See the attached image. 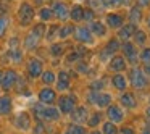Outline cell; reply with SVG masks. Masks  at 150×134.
<instances>
[{
	"label": "cell",
	"instance_id": "1",
	"mask_svg": "<svg viewBox=\"0 0 150 134\" xmlns=\"http://www.w3.org/2000/svg\"><path fill=\"white\" fill-rule=\"evenodd\" d=\"M44 33H45V24H37L36 28L33 29V33L29 34V36L26 37V40H24V45H26V49H34V47L39 44L40 37H44Z\"/></svg>",
	"mask_w": 150,
	"mask_h": 134
},
{
	"label": "cell",
	"instance_id": "2",
	"mask_svg": "<svg viewBox=\"0 0 150 134\" xmlns=\"http://www.w3.org/2000/svg\"><path fill=\"white\" fill-rule=\"evenodd\" d=\"M34 111L37 113V116L42 118V120H49V121H53V120H58L60 116V111L57 108H52V107H42V105H36L34 107Z\"/></svg>",
	"mask_w": 150,
	"mask_h": 134
},
{
	"label": "cell",
	"instance_id": "3",
	"mask_svg": "<svg viewBox=\"0 0 150 134\" xmlns=\"http://www.w3.org/2000/svg\"><path fill=\"white\" fill-rule=\"evenodd\" d=\"M18 18H20V23L23 24V26H28L34 18V8L31 7L29 4H26V2L21 4L20 11H18Z\"/></svg>",
	"mask_w": 150,
	"mask_h": 134
},
{
	"label": "cell",
	"instance_id": "4",
	"mask_svg": "<svg viewBox=\"0 0 150 134\" xmlns=\"http://www.w3.org/2000/svg\"><path fill=\"white\" fill-rule=\"evenodd\" d=\"M129 79H131V86L134 89H144L147 86V78L144 76V73L139 68H132V71L129 74Z\"/></svg>",
	"mask_w": 150,
	"mask_h": 134
},
{
	"label": "cell",
	"instance_id": "5",
	"mask_svg": "<svg viewBox=\"0 0 150 134\" xmlns=\"http://www.w3.org/2000/svg\"><path fill=\"white\" fill-rule=\"evenodd\" d=\"M89 100L97 107H108L111 102L110 94H103V92H91L89 94Z\"/></svg>",
	"mask_w": 150,
	"mask_h": 134
},
{
	"label": "cell",
	"instance_id": "6",
	"mask_svg": "<svg viewBox=\"0 0 150 134\" xmlns=\"http://www.w3.org/2000/svg\"><path fill=\"white\" fill-rule=\"evenodd\" d=\"M18 81V74L16 71H13V69H8V71L4 73V78H2V87L5 89V91H8V89L13 87V84Z\"/></svg>",
	"mask_w": 150,
	"mask_h": 134
},
{
	"label": "cell",
	"instance_id": "7",
	"mask_svg": "<svg viewBox=\"0 0 150 134\" xmlns=\"http://www.w3.org/2000/svg\"><path fill=\"white\" fill-rule=\"evenodd\" d=\"M28 73H29L31 78H37V76L42 74V62L37 58H33L29 60L28 63Z\"/></svg>",
	"mask_w": 150,
	"mask_h": 134
},
{
	"label": "cell",
	"instance_id": "8",
	"mask_svg": "<svg viewBox=\"0 0 150 134\" xmlns=\"http://www.w3.org/2000/svg\"><path fill=\"white\" fill-rule=\"evenodd\" d=\"M52 13L55 15L58 20H66L69 16V11H68V7H66L63 2H55L53 4V8H52Z\"/></svg>",
	"mask_w": 150,
	"mask_h": 134
},
{
	"label": "cell",
	"instance_id": "9",
	"mask_svg": "<svg viewBox=\"0 0 150 134\" xmlns=\"http://www.w3.org/2000/svg\"><path fill=\"white\" fill-rule=\"evenodd\" d=\"M55 99H57L55 91H53V89H49V87L42 89V91H40V94H39V100H40V104H45V105L53 104V102H55Z\"/></svg>",
	"mask_w": 150,
	"mask_h": 134
},
{
	"label": "cell",
	"instance_id": "10",
	"mask_svg": "<svg viewBox=\"0 0 150 134\" xmlns=\"http://www.w3.org/2000/svg\"><path fill=\"white\" fill-rule=\"evenodd\" d=\"M16 126L20 128V129H23V131H26V129H29L31 128V116H29V113H26V111H23V113H20L16 116Z\"/></svg>",
	"mask_w": 150,
	"mask_h": 134
},
{
	"label": "cell",
	"instance_id": "11",
	"mask_svg": "<svg viewBox=\"0 0 150 134\" xmlns=\"http://www.w3.org/2000/svg\"><path fill=\"white\" fill-rule=\"evenodd\" d=\"M123 50H124V55L127 57V60H129L131 63H137V50H136V47H134V44L124 42Z\"/></svg>",
	"mask_w": 150,
	"mask_h": 134
},
{
	"label": "cell",
	"instance_id": "12",
	"mask_svg": "<svg viewBox=\"0 0 150 134\" xmlns=\"http://www.w3.org/2000/svg\"><path fill=\"white\" fill-rule=\"evenodd\" d=\"M60 105V110L63 111V113H71L73 110H74V99L73 97H62L58 102Z\"/></svg>",
	"mask_w": 150,
	"mask_h": 134
},
{
	"label": "cell",
	"instance_id": "13",
	"mask_svg": "<svg viewBox=\"0 0 150 134\" xmlns=\"http://www.w3.org/2000/svg\"><path fill=\"white\" fill-rule=\"evenodd\" d=\"M74 33H76V39L79 42H84V44L92 42V34L87 28H78V29H74Z\"/></svg>",
	"mask_w": 150,
	"mask_h": 134
},
{
	"label": "cell",
	"instance_id": "14",
	"mask_svg": "<svg viewBox=\"0 0 150 134\" xmlns=\"http://www.w3.org/2000/svg\"><path fill=\"white\" fill-rule=\"evenodd\" d=\"M108 118L111 123H120V121H123V111L116 105H111V107H108Z\"/></svg>",
	"mask_w": 150,
	"mask_h": 134
},
{
	"label": "cell",
	"instance_id": "15",
	"mask_svg": "<svg viewBox=\"0 0 150 134\" xmlns=\"http://www.w3.org/2000/svg\"><path fill=\"white\" fill-rule=\"evenodd\" d=\"M110 68L113 71H123L126 68V60H124V57H113L110 62Z\"/></svg>",
	"mask_w": 150,
	"mask_h": 134
},
{
	"label": "cell",
	"instance_id": "16",
	"mask_svg": "<svg viewBox=\"0 0 150 134\" xmlns=\"http://www.w3.org/2000/svg\"><path fill=\"white\" fill-rule=\"evenodd\" d=\"M134 31H136V26H134V24H126L124 28H121V29H120L118 37H120V39H123V40H127L134 34Z\"/></svg>",
	"mask_w": 150,
	"mask_h": 134
},
{
	"label": "cell",
	"instance_id": "17",
	"mask_svg": "<svg viewBox=\"0 0 150 134\" xmlns=\"http://www.w3.org/2000/svg\"><path fill=\"white\" fill-rule=\"evenodd\" d=\"M107 24L110 28H120L123 24V16L116 13H111V15H107Z\"/></svg>",
	"mask_w": 150,
	"mask_h": 134
},
{
	"label": "cell",
	"instance_id": "18",
	"mask_svg": "<svg viewBox=\"0 0 150 134\" xmlns=\"http://www.w3.org/2000/svg\"><path fill=\"white\" fill-rule=\"evenodd\" d=\"M111 82H113L115 89H118V91H124V89L127 87V81H126V78H124L123 74H116V76H113Z\"/></svg>",
	"mask_w": 150,
	"mask_h": 134
},
{
	"label": "cell",
	"instance_id": "19",
	"mask_svg": "<svg viewBox=\"0 0 150 134\" xmlns=\"http://www.w3.org/2000/svg\"><path fill=\"white\" fill-rule=\"evenodd\" d=\"M57 87H58L60 91H66V89L69 87V76H68V73L62 71L58 74V84H57Z\"/></svg>",
	"mask_w": 150,
	"mask_h": 134
},
{
	"label": "cell",
	"instance_id": "20",
	"mask_svg": "<svg viewBox=\"0 0 150 134\" xmlns=\"http://www.w3.org/2000/svg\"><path fill=\"white\" fill-rule=\"evenodd\" d=\"M121 104L126 108H134L136 107V99H134V95L131 94V92H124V94L121 95Z\"/></svg>",
	"mask_w": 150,
	"mask_h": 134
},
{
	"label": "cell",
	"instance_id": "21",
	"mask_svg": "<svg viewBox=\"0 0 150 134\" xmlns=\"http://www.w3.org/2000/svg\"><path fill=\"white\" fill-rule=\"evenodd\" d=\"M89 31H92L95 36H105V33H107L105 26L100 23V21H92V23H91V28H89Z\"/></svg>",
	"mask_w": 150,
	"mask_h": 134
},
{
	"label": "cell",
	"instance_id": "22",
	"mask_svg": "<svg viewBox=\"0 0 150 134\" xmlns=\"http://www.w3.org/2000/svg\"><path fill=\"white\" fill-rule=\"evenodd\" d=\"M11 111V100L10 97L0 99V115H8Z\"/></svg>",
	"mask_w": 150,
	"mask_h": 134
},
{
	"label": "cell",
	"instance_id": "23",
	"mask_svg": "<svg viewBox=\"0 0 150 134\" xmlns=\"http://www.w3.org/2000/svg\"><path fill=\"white\" fill-rule=\"evenodd\" d=\"M82 13H84V8H82L81 5H74V7L71 8V11H69V16H71L74 21H81L82 20Z\"/></svg>",
	"mask_w": 150,
	"mask_h": 134
},
{
	"label": "cell",
	"instance_id": "24",
	"mask_svg": "<svg viewBox=\"0 0 150 134\" xmlns=\"http://www.w3.org/2000/svg\"><path fill=\"white\" fill-rule=\"evenodd\" d=\"M129 18H131V23H132V24L139 23V21L142 20V11H140V8L139 7H132V8H131Z\"/></svg>",
	"mask_w": 150,
	"mask_h": 134
},
{
	"label": "cell",
	"instance_id": "25",
	"mask_svg": "<svg viewBox=\"0 0 150 134\" xmlns=\"http://www.w3.org/2000/svg\"><path fill=\"white\" fill-rule=\"evenodd\" d=\"M86 116H87V110H86L84 107L76 108V111L73 113V120H74V121H79V123L86 121Z\"/></svg>",
	"mask_w": 150,
	"mask_h": 134
},
{
	"label": "cell",
	"instance_id": "26",
	"mask_svg": "<svg viewBox=\"0 0 150 134\" xmlns=\"http://www.w3.org/2000/svg\"><path fill=\"white\" fill-rule=\"evenodd\" d=\"M120 50V42H118L116 39H111L110 42L107 44V47H105V52L107 53H115Z\"/></svg>",
	"mask_w": 150,
	"mask_h": 134
},
{
	"label": "cell",
	"instance_id": "27",
	"mask_svg": "<svg viewBox=\"0 0 150 134\" xmlns=\"http://www.w3.org/2000/svg\"><path fill=\"white\" fill-rule=\"evenodd\" d=\"M73 31H74V28L71 26V24H65V26L60 29V34L58 37H62V39H66V37L69 36V34H73Z\"/></svg>",
	"mask_w": 150,
	"mask_h": 134
},
{
	"label": "cell",
	"instance_id": "28",
	"mask_svg": "<svg viewBox=\"0 0 150 134\" xmlns=\"http://www.w3.org/2000/svg\"><path fill=\"white\" fill-rule=\"evenodd\" d=\"M134 37H136V42L139 44V45H144V44H145V40H147L145 33H144V31H140V29L134 31Z\"/></svg>",
	"mask_w": 150,
	"mask_h": 134
},
{
	"label": "cell",
	"instance_id": "29",
	"mask_svg": "<svg viewBox=\"0 0 150 134\" xmlns=\"http://www.w3.org/2000/svg\"><path fill=\"white\" fill-rule=\"evenodd\" d=\"M102 134H118L115 123H111V121L105 123V124H103V131H102Z\"/></svg>",
	"mask_w": 150,
	"mask_h": 134
},
{
	"label": "cell",
	"instance_id": "30",
	"mask_svg": "<svg viewBox=\"0 0 150 134\" xmlns=\"http://www.w3.org/2000/svg\"><path fill=\"white\" fill-rule=\"evenodd\" d=\"M65 134H84V128H81L79 124H71V126H68Z\"/></svg>",
	"mask_w": 150,
	"mask_h": 134
},
{
	"label": "cell",
	"instance_id": "31",
	"mask_svg": "<svg viewBox=\"0 0 150 134\" xmlns=\"http://www.w3.org/2000/svg\"><path fill=\"white\" fill-rule=\"evenodd\" d=\"M39 16H40V20H42V21H49V20H52L53 13H52L50 8H42V10L39 11Z\"/></svg>",
	"mask_w": 150,
	"mask_h": 134
},
{
	"label": "cell",
	"instance_id": "32",
	"mask_svg": "<svg viewBox=\"0 0 150 134\" xmlns=\"http://www.w3.org/2000/svg\"><path fill=\"white\" fill-rule=\"evenodd\" d=\"M102 2V5L103 7H107V8H111V7H116V5H121V4H124L126 0H100Z\"/></svg>",
	"mask_w": 150,
	"mask_h": 134
},
{
	"label": "cell",
	"instance_id": "33",
	"mask_svg": "<svg viewBox=\"0 0 150 134\" xmlns=\"http://www.w3.org/2000/svg\"><path fill=\"white\" fill-rule=\"evenodd\" d=\"M42 81L45 82V84H52V82L55 81V74H53L52 71H45L42 74Z\"/></svg>",
	"mask_w": 150,
	"mask_h": 134
},
{
	"label": "cell",
	"instance_id": "34",
	"mask_svg": "<svg viewBox=\"0 0 150 134\" xmlns=\"http://www.w3.org/2000/svg\"><path fill=\"white\" fill-rule=\"evenodd\" d=\"M8 53H10V57H11V60H13V62H20L21 57H23V55H21V50L20 49H10V52H8Z\"/></svg>",
	"mask_w": 150,
	"mask_h": 134
},
{
	"label": "cell",
	"instance_id": "35",
	"mask_svg": "<svg viewBox=\"0 0 150 134\" xmlns=\"http://www.w3.org/2000/svg\"><path fill=\"white\" fill-rule=\"evenodd\" d=\"M50 53H52L53 57H58L63 53V45H60V44H53L52 49H50Z\"/></svg>",
	"mask_w": 150,
	"mask_h": 134
},
{
	"label": "cell",
	"instance_id": "36",
	"mask_svg": "<svg viewBox=\"0 0 150 134\" xmlns=\"http://www.w3.org/2000/svg\"><path fill=\"white\" fill-rule=\"evenodd\" d=\"M100 120H102V115L100 113H92V118L89 120V126H97L98 123H100Z\"/></svg>",
	"mask_w": 150,
	"mask_h": 134
},
{
	"label": "cell",
	"instance_id": "37",
	"mask_svg": "<svg viewBox=\"0 0 150 134\" xmlns=\"http://www.w3.org/2000/svg\"><path fill=\"white\" fill-rule=\"evenodd\" d=\"M94 10H91V8H84V13H82V20H87L92 23V20H94Z\"/></svg>",
	"mask_w": 150,
	"mask_h": 134
},
{
	"label": "cell",
	"instance_id": "38",
	"mask_svg": "<svg viewBox=\"0 0 150 134\" xmlns=\"http://www.w3.org/2000/svg\"><path fill=\"white\" fill-rule=\"evenodd\" d=\"M140 60H142L144 63H150V49H144L142 53H140Z\"/></svg>",
	"mask_w": 150,
	"mask_h": 134
},
{
	"label": "cell",
	"instance_id": "39",
	"mask_svg": "<svg viewBox=\"0 0 150 134\" xmlns=\"http://www.w3.org/2000/svg\"><path fill=\"white\" fill-rule=\"evenodd\" d=\"M7 26H8V20L7 18H0V36H4L5 31H7Z\"/></svg>",
	"mask_w": 150,
	"mask_h": 134
},
{
	"label": "cell",
	"instance_id": "40",
	"mask_svg": "<svg viewBox=\"0 0 150 134\" xmlns=\"http://www.w3.org/2000/svg\"><path fill=\"white\" fill-rule=\"evenodd\" d=\"M78 58H79V53H76V52H74V53H71V55L66 57V62L69 63V62H74V60H78Z\"/></svg>",
	"mask_w": 150,
	"mask_h": 134
},
{
	"label": "cell",
	"instance_id": "41",
	"mask_svg": "<svg viewBox=\"0 0 150 134\" xmlns=\"http://www.w3.org/2000/svg\"><path fill=\"white\" fill-rule=\"evenodd\" d=\"M37 129L36 131H34V134H42L44 133V126H42V124H40V123H37Z\"/></svg>",
	"mask_w": 150,
	"mask_h": 134
},
{
	"label": "cell",
	"instance_id": "42",
	"mask_svg": "<svg viewBox=\"0 0 150 134\" xmlns=\"http://www.w3.org/2000/svg\"><path fill=\"white\" fill-rule=\"evenodd\" d=\"M120 134H134V131L131 129V128H123V129L120 131Z\"/></svg>",
	"mask_w": 150,
	"mask_h": 134
},
{
	"label": "cell",
	"instance_id": "43",
	"mask_svg": "<svg viewBox=\"0 0 150 134\" xmlns=\"http://www.w3.org/2000/svg\"><path fill=\"white\" fill-rule=\"evenodd\" d=\"M87 2H89V4H91V5H92V7H94V8H97V7H98V5H100V4H102L100 0H87Z\"/></svg>",
	"mask_w": 150,
	"mask_h": 134
},
{
	"label": "cell",
	"instance_id": "44",
	"mask_svg": "<svg viewBox=\"0 0 150 134\" xmlns=\"http://www.w3.org/2000/svg\"><path fill=\"white\" fill-rule=\"evenodd\" d=\"M137 4L140 7H147V5H150V0H137Z\"/></svg>",
	"mask_w": 150,
	"mask_h": 134
},
{
	"label": "cell",
	"instance_id": "45",
	"mask_svg": "<svg viewBox=\"0 0 150 134\" xmlns=\"http://www.w3.org/2000/svg\"><path fill=\"white\" fill-rule=\"evenodd\" d=\"M57 29H58V26H53L52 28V29H50V33L49 34H47V39H52V36H53V33H55V31Z\"/></svg>",
	"mask_w": 150,
	"mask_h": 134
},
{
	"label": "cell",
	"instance_id": "46",
	"mask_svg": "<svg viewBox=\"0 0 150 134\" xmlns=\"http://www.w3.org/2000/svg\"><path fill=\"white\" fill-rule=\"evenodd\" d=\"M144 73H145L147 76H150V63H147V65L144 66Z\"/></svg>",
	"mask_w": 150,
	"mask_h": 134
},
{
	"label": "cell",
	"instance_id": "47",
	"mask_svg": "<svg viewBox=\"0 0 150 134\" xmlns=\"http://www.w3.org/2000/svg\"><path fill=\"white\" fill-rule=\"evenodd\" d=\"M5 11H7V7H4V5L0 4V15H4Z\"/></svg>",
	"mask_w": 150,
	"mask_h": 134
},
{
	"label": "cell",
	"instance_id": "48",
	"mask_svg": "<svg viewBox=\"0 0 150 134\" xmlns=\"http://www.w3.org/2000/svg\"><path fill=\"white\" fill-rule=\"evenodd\" d=\"M2 78H4V73L0 71V82H2Z\"/></svg>",
	"mask_w": 150,
	"mask_h": 134
},
{
	"label": "cell",
	"instance_id": "49",
	"mask_svg": "<svg viewBox=\"0 0 150 134\" xmlns=\"http://www.w3.org/2000/svg\"><path fill=\"white\" fill-rule=\"evenodd\" d=\"M147 116L150 118V108H149V110H147Z\"/></svg>",
	"mask_w": 150,
	"mask_h": 134
},
{
	"label": "cell",
	"instance_id": "50",
	"mask_svg": "<svg viewBox=\"0 0 150 134\" xmlns=\"http://www.w3.org/2000/svg\"><path fill=\"white\" fill-rule=\"evenodd\" d=\"M92 134H102V133H97V131H94V133H92Z\"/></svg>",
	"mask_w": 150,
	"mask_h": 134
},
{
	"label": "cell",
	"instance_id": "51",
	"mask_svg": "<svg viewBox=\"0 0 150 134\" xmlns=\"http://www.w3.org/2000/svg\"><path fill=\"white\" fill-rule=\"evenodd\" d=\"M149 28H150V18H149Z\"/></svg>",
	"mask_w": 150,
	"mask_h": 134
}]
</instances>
